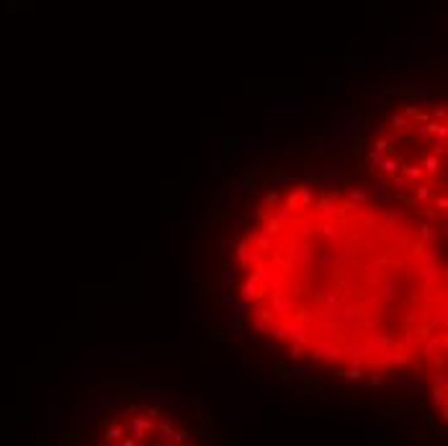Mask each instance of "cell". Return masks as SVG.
Instances as JSON below:
<instances>
[{
  "mask_svg": "<svg viewBox=\"0 0 448 446\" xmlns=\"http://www.w3.org/2000/svg\"><path fill=\"white\" fill-rule=\"evenodd\" d=\"M430 224L348 188L268 191L237 243L255 330L340 376L446 374V263Z\"/></svg>",
  "mask_w": 448,
  "mask_h": 446,
  "instance_id": "obj_1",
  "label": "cell"
},
{
  "mask_svg": "<svg viewBox=\"0 0 448 446\" xmlns=\"http://www.w3.org/2000/svg\"><path fill=\"white\" fill-rule=\"evenodd\" d=\"M448 127L443 109L407 104L379 124L369 142V163L376 181L405 212L446 230Z\"/></svg>",
  "mask_w": 448,
  "mask_h": 446,
  "instance_id": "obj_2",
  "label": "cell"
},
{
  "mask_svg": "<svg viewBox=\"0 0 448 446\" xmlns=\"http://www.w3.org/2000/svg\"><path fill=\"white\" fill-rule=\"evenodd\" d=\"M113 418L103 420L98 428L101 444L121 446H147V444H183L186 428L165 408L152 405H129L111 413Z\"/></svg>",
  "mask_w": 448,
  "mask_h": 446,
  "instance_id": "obj_3",
  "label": "cell"
}]
</instances>
